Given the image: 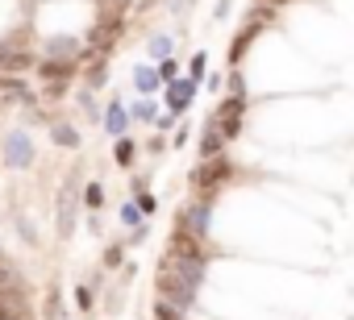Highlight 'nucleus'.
I'll list each match as a JSON object with an SVG mask.
<instances>
[{"mask_svg": "<svg viewBox=\"0 0 354 320\" xmlns=\"http://www.w3.org/2000/svg\"><path fill=\"white\" fill-rule=\"evenodd\" d=\"M159 299H171V304H179L184 312L196 304V283L188 279V275H179V271H171V266H159Z\"/></svg>", "mask_w": 354, "mask_h": 320, "instance_id": "nucleus-1", "label": "nucleus"}, {"mask_svg": "<svg viewBox=\"0 0 354 320\" xmlns=\"http://www.w3.org/2000/svg\"><path fill=\"white\" fill-rule=\"evenodd\" d=\"M0 163L13 167V171L34 167V142H29V133H25V129H17V133H9V137H5V146H0Z\"/></svg>", "mask_w": 354, "mask_h": 320, "instance_id": "nucleus-2", "label": "nucleus"}, {"mask_svg": "<svg viewBox=\"0 0 354 320\" xmlns=\"http://www.w3.org/2000/svg\"><path fill=\"white\" fill-rule=\"evenodd\" d=\"M229 175H233V167L217 154V158H205V163H196V171H192V187L209 196V191H213V187H221Z\"/></svg>", "mask_w": 354, "mask_h": 320, "instance_id": "nucleus-3", "label": "nucleus"}, {"mask_svg": "<svg viewBox=\"0 0 354 320\" xmlns=\"http://www.w3.org/2000/svg\"><path fill=\"white\" fill-rule=\"evenodd\" d=\"M179 225H184L188 233H196V237H209V225H213V204H209V200H192V204L184 208Z\"/></svg>", "mask_w": 354, "mask_h": 320, "instance_id": "nucleus-4", "label": "nucleus"}, {"mask_svg": "<svg viewBox=\"0 0 354 320\" xmlns=\"http://www.w3.org/2000/svg\"><path fill=\"white\" fill-rule=\"evenodd\" d=\"M163 88H167V113H171V117H184L188 104H192V96H196V83L179 75V79H171V83H163Z\"/></svg>", "mask_w": 354, "mask_h": 320, "instance_id": "nucleus-5", "label": "nucleus"}, {"mask_svg": "<svg viewBox=\"0 0 354 320\" xmlns=\"http://www.w3.org/2000/svg\"><path fill=\"white\" fill-rule=\"evenodd\" d=\"M79 42L75 38H50V42H42V59H63V63H75L79 59Z\"/></svg>", "mask_w": 354, "mask_h": 320, "instance_id": "nucleus-6", "label": "nucleus"}, {"mask_svg": "<svg viewBox=\"0 0 354 320\" xmlns=\"http://www.w3.org/2000/svg\"><path fill=\"white\" fill-rule=\"evenodd\" d=\"M221 150H225V133H221L217 117H209V125H205V137H200V163H205V158H217Z\"/></svg>", "mask_w": 354, "mask_h": 320, "instance_id": "nucleus-7", "label": "nucleus"}, {"mask_svg": "<svg viewBox=\"0 0 354 320\" xmlns=\"http://www.w3.org/2000/svg\"><path fill=\"white\" fill-rule=\"evenodd\" d=\"M100 125H105V133H109V137H121V133L129 129V109H125L121 100H113L109 109H105V121H100Z\"/></svg>", "mask_w": 354, "mask_h": 320, "instance_id": "nucleus-8", "label": "nucleus"}, {"mask_svg": "<svg viewBox=\"0 0 354 320\" xmlns=\"http://www.w3.org/2000/svg\"><path fill=\"white\" fill-rule=\"evenodd\" d=\"M42 79H50V83H55V92L63 88V79H71L75 75V63H63V59H42Z\"/></svg>", "mask_w": 354, "mask_h": 320, "instance_id": "nucleus-9", "label": "nucleus"}, {"mask_svg": "<svg viewBox=\"0 0 354 320\" xmlns=\"http://www.w3.org/2000/svg\"><path fill=\"white\" fill-rule=\"evenodd\" d=\"M134 88L142 92V96H155L163 83H159V67H150V63H142V67H134Z\"/></svg>", "mask_w": 354, "mask_h": 320, "instance_id": "nucleus-10", "label": "nucleus"}, {"mask_svg": "<svg viewBox=\"0 0 354 320\" xmlns=\"http://www.w3.org/2000/svg\"><path fill=\"white\" fill-rule=\"evenodd\" d=\"M259 29H263V21H255V17H250V21H246V29H242V34L233 38V46H229V63H238V59L246 55V50H250V42H255V34H259Z\"/></svg>", "mask_w": 354, "mask_h": 320, "instance_id": "nucleus-11", "label": "nucleus"}, {"mask_svg": "<svg viewBox=\"0 0 354 320\" xmlns=\"http://www.w3.org/2000/svg\"><path fill=\"white\" fill-rule=\"evenodd\" d=\"M171 50H175V42H171L167 34H155V38H150V42H146V55H150V59H155V63H163V59H171Z\"/></svg>", "mask_w": 354, "mask_h": 320, "instance_id": "nucleus-12", "label": "nucleus"}, {"mask_svg": "<svg viewBox=\"0 0 354 320\" xmlns=\"http://www.w3.org/2000/svg\"><path fill=\"white\" fill-rule=\"evenodd\" d=\"M29 67V55H17V50H0V75H17Z\"/></svg>", "mask_w": 354, "mask_h": 320, "instance_id": "nucleus-13", "label": "nucleus"}, {"mask_svg": "<svg viewBox=\"0 0 354 320\" xmlns=\"http://www.w3.org/2000/svg\"><path fill=\"white\" fill-rule=\"evenodd\" d=\"M113 158H117V167H134V158H138V146H134V137H117V146H113Z\"/></svg>", "mask_w": 354, "mask_h": 320, "instance_id": "nucleus-14", "label": "nucleus"}, {"mask_svg": "<svg viewBox=\"0 0 354 320\" xmlns=\"http://www.w3.org/2000/svg\"><path fill=\"white\" fill-rule=\"evenodd\" d=\"M50 133H55V146H67V150H75V146H79V129H75V125L55 121V125H50Z\"/></svg>", "mask_w": 354, "mask_h": 320, "instance_id": "nucleus-15", "label": "nucleus"}, {"mask_svg": "<svg viewBox=\"0 0 354 320\" xmlns=\"http://www.w3.org/2000/svg\"><path fill=\"white\" fill-rule=\"evenodd\" d=\"M84 208H88V212H100V208H105V187H100V183H88V187H84Z\"/></svg>", "mask_w": 354, "mask_h": 320, "instance_id": "nucleus-16", "label": "nucleus"}, {"mask_svg": "<svg viewBox=\"0 0 354 320\" xmlns=\"http://www.w3.org/2000/svg\"><path fill=\"white\" fill-rule=\"evenodd\" d=\"M155 320H184V308L171 304V299H159L155 304Z\"/></svg>", "mask_w": 354, "mask_h": 320, "instance_id": "nucleus-17", "label": "nucleus"}, {"mask_svg": "<svg viewBox=\"0 0 354 320\" xmlns=\"http://www.w3.org/2000/svg\"><path fill=\"white\" fill-rule=\"evenodd\" d=\"M134 117H138V121H146V125H150V121H159V104L150 100V96H146V100H138V109H134Z\"/></svg>", "mask_w": 354, "mask_h": 320, "instance_id": "nucleus-18", "label": "nucleus"}, {"mask_svg": "<svg viewBox=\"0 0 354 320\" xmlns=\"http://www.w3.org/2000/svg\"><path fill=\"white\" fill-rule=\"evenodd\" d=\"M205 71H209V55H205V50H200V55H196V59L188 63V79H192V83H200V75H205Z\"/></svg>", "mask_w": 354, "mask_h": 320, "instance_id": "nucleus-19", "label": "nucleus"}, {"mask_svg": "<svg viewBox=\"0 0 354 320\" xmlns=\"http://www.w3.org/2000/svg\"><path fill=\"white\" fill-rule=\"evenodd\" d=\"M171 79H179V63L175 59H163L159 63V83H171Z\"/></svg>", "mask_w": 354, "mask_h": 320, "instance_id": "nucleus-20", "label": "nucleus"}, {"mask_svg": "<svg viewBox=\"0 0 354 320\" xmlns=\"http://www.w3.org/2000/svg\"><path fill=\"white\" fill-rule=\"evenodd\" d=\"M121 221H125V225H142V221H146V217H142V208H138V204H134V200H129V204H125V208H121Z\"/></svg>", "mask_w": 354, "mask_h": 320, "instance_id": "nucleus-21", "label": "nucleus"}, {"mask_svg": "<svg viewBox=\"0 0 354 320\" xmlns=\"http://www.w3.org/2000/svg\"><path fill=\"white\" fill-rule=\"evenodd\" d=\"M134 204L142 208V217H150V212H155V208H159V200H155V196H150V191H138V200H134Z\"/></svg>", "mask_w": 354, "mask_h": 320, "instance_id": "nucleus-22", "label": "nucleus"}, {"mask_svg": "<svg viewBox=\"0 0 354 320\" xmlns=\"http://www.w3.org/2000/svg\"><path fill=\"white\" fill-rule=\"evenodd\" d=\"M225 88H229V96H238V100H246V79H242L238 71L229 75V83H225Z\"/></svg>", "mask_w": 354, "mask_h": 320, "instance_id": "nucleus-23", "label": "nucleus"}, {"mask_svg": "<svg viewBox=\"0 0 354 320\" xmlns=\"http://www.w3.org/2000/svg\"><path fill=\"white\" fill-rule=\"evenodd\" d=\"M105 79H109V75H105V59H100V63L92 67V75H88V83H92V88H100V83H105Z\"/></svg>", "mask_w": 354, "mask_h": 320, "instance_id": "nucleus-24", "label": "nucleus"}, {"mask_svg": "<svg viewBox=\"0 0 354 320\" xmlns=\"http://www.w3.org/2000/svg\"><path fill=\"white\" fill-rule=\"evenodd\" d=\"M105 266H121V245H109L105 250Z\"/></svg>", "mask_w": 354, "mask_h": 320, "instance_id": "nucleus-25", "label": "nucleus"}, {"mask_svg": "<svg viewBox=\"0 0 354 320\" xmlns=\"http://www.w3.org/2000/svg\"><path fill=\"white\" fill-rule=\"evenodd\" d=\"M0 320H17V308H13V299H0Z\"/></svg>", "mask_w": 354, "mask_h": 320, "instance_id": "nucleus-26", "label": "nucleus"}, {"mask_svg": "<svg viewBox=\"0 0 354 320\" xmlns=\"http://www.w3.org/2000/svg\"><path fill=\"white\" fill-rule=\"evenodd\" d=\"M75 304H79V308H92V291H88V287H75Z\"/></svg>", "mask_w": 354, "mask_h": 320, "instance_id": "nucleus-27", "label": "nucleus"}, {"mask_svg": "<svg viewBox=\"0 0 354 320\" xmlns=\"http://www.w3.org/2000/svg\"><path fill=\"white\" fill-rule=\"evenodd\" d=\"M175 121H179V117H171V113H159V121H155V125H159V129H163V133H167V129H171V125H175Z\"/></svg>", "mask_w": 354, "mask_h": 320, "instance_id": "nucleus-28", "label": "nucleus"}, {"mask_svg": "<svg viewBox=\"0 0 354 320\" xmlns=\"http://www.w3.org/2000/svg\"><path fill=\"white\" fill-rule=\"evenodd\" d=\"M213 17H217V21H225V17H229V0H217V13H213Z\"/></svg>", "mask_w": 354, "mask_h": 320, "instance_id": "nucleus-29", "label": "nucleus"}, {"mask_svg": "<svg viewBox=\"0 0 354 320\" xmlns=\"http://www.w3.org/2000/svg\"><path fill=\"white\" fill-rule=\"evenodd\" d=\"M9 271H13V266H9V258H5V254H0V283H5V279H9Z\"/></svg>", "mask_w": 354, "mask_h": 320, "instance_id": "nucleus-30", "label": "nucleus"}, {"mask_svg": "<svg viewBox=\"0 0 354 320\" xmlns=\"http://www.w3.org/2000/svg\"><path fill=\"white\" fill-rule=\"evenodd\" d=\"M17 320H21V316H17Z\"/></svg>", "mask_w": 354, "mask_h": 320, "instance_id": "nucleus-31", "label": "nucleus"}]
</instances>
